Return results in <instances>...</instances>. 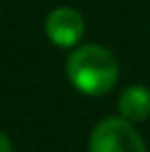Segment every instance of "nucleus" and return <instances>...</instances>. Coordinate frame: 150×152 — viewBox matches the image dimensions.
<instances>
[{
  "mask_svg": "<svg viewBox=\"0 0 150 152\" xmlns=\"http://www.w3.org/2000/svg\"><path fill=\"white\" fill-rule=\"evenodd\" d=\"M121 117L128 119L130 124L146 121L150 117V88L141 86V84H132L119 95L117 102Z\"/></svg>",
  "mask_w": 150,
  "mask_h": 152,
  "instance_id": "4",
  "label": "nucleus"
},
{
  "mask_svg": "<svg viewBox=\"0 0 150 152\" xmlns=\"http://www.w3.org/2000/svg\"><path fill=\"white\" fill-rule=\"evenodd\" d=\"M0 152H13V145L4 132H0Z\"/></svg>",
  "mask_w": 150,
  "mask_h": 152,
  "instance_id": "5",
  "label": "nucleus"
},
{
  "mask_svg": "<svg viewBox=\"0 0 150 152\" xmlns=\"http://www.w3.org/2000/svg\"><path fill=\"white\" fill-rule=\"evenodd\" d=\"M66 75L80 93L100 97L113 91L119 80L117 57L102 44H82L66 60Z\"/></svg>",
  "mask_w": 150,
  "mask_h": 152,
  "instance_id": "1",
  "label": "nucleus"
},
{
  "mask_svg": "<svg viewBox=\"0 0 150 152\" xmlns=\"http://www.w3.org/2000/svg\"><path fill=\"white\" fill-rule=\"evenodd\" d=\"M44 31H46V38L53 42L55 46L71 49V46H77L80 40L84 38L86 22H84V18H82V13L77 9L58 7L46 15Z\"/></svg>",
  "mask_w": 150,
  "mask_h": 152,
  "instance_id": "3",
  "label": "nucleus"
},
{
  "mask_svg": "<svg viewBox=\"0 0 150 152\" xmlns=\"http://www.w3.org/2000/svg\"><path fill=\"white\" fill-rule=\"evenodd\" d=\"M89 152H148V148L128 119L106 117L93 128Z\"/></svg>",
  "mask_w": 150,
  "mask_h": 152,
  "instance_id": "2",
  "label": "nucleus"
}]
</instances>
